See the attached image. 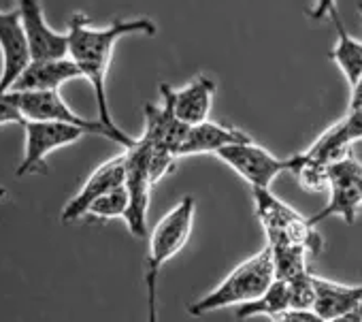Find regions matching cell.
<instances>
[{
  "mask_svg": "<svg viewBox=\"0 0 362 322\" xmlns=\"http://www.w3.org/2000/svg\"><path fill=\"white\" fill-rule=\"evenodd\" d=\"M128 35H156V24L147 18L136 20H115L107 28H92L86 13H75L69 22V56L81 69V75L90 81L96 96L98 120L109 128L122 130L109 109L107 100V73L111 67V56L119 39Z\"/></svg>",
  "mask_w": 362,
  "mask_h": 322,
  "instance_id": "cell-1",
  "label": "cell"
},
{
  "mask_svg": "<svg viewBox=\"0 0 362 322\" xmlns=\"http://www.w3.org/2000/svg\"><path fill=\"white\" fill-rule=\"evenodd\" d=\"M197 214L194 197H184L179 203L160 218L149 235L147 260H145V284H147V305H149V320H158L156 309V294H158V277L162 267L181 252L192 235Z\"/></svg>",
  "mask_w": 362,
  "mask_h": 322,
  "instance_id": "cell-2",
  "label": "cell"
},
{
  "mask_svg": "<svg viewBox=\"0 0 362 322\" xmlns=\"http://www.w3.org/2000/svg\"><path fill=\"white\" fill-rule=\"evenodd\" d=\"M275 280V265L273 254L267 243L264 250L243 260L239 267H235L211 292L201 297L197 303L188 307V314L192 316H205L224 307H239L243 303H250L258 299Z\"/></svg>",
  "mask_w": 362,
  "mask_h": 322,
  "instance_id": "cell-3",
  "label": "cell"
},
{
  "mask_svg": "<svg viewBox=\"0 0 362 322\" xmlns=\"http://www.w3.org/2000/svg\"><path fill=\"white\" fill-rule=\"evenodd\" d=\"M258 220L267 233V243L305 246L309 254H317L324 246L322 237L309 218L300 216L288 203L277 199L271 188H252Z\"/></svg>",
  "mask_w": 362,
  "mask_h": 322,
  "instance_id": "cell-4",
  "label": "cell"
},
{
  "mask_svg": "<svg viewBox=\"0 0 362 322\" xmlns=\"http://www.w3.org/2000/svg\"><path fill=\"white\" fill-rule=\"evenodd\" d=\"M13 92V90H11ZM18 98V105L26 120H39V122H64L83 128L88 134L105 137L119 147L134 145V137H130L124 130L109 128L103 120H88L79 113H75L60 96V90H45V92H13Z\"/></svg>",
  "mask_w": 362,
  "mask_h": 322,
  "instance_id": "cell-5",
  "label": "cell"
},
{
  "mask_svg": "<svg viewBox=\"0 0 362 322\" xmlns=\"http://www.w3.org/2000/svg\"><path fill=\"white\" fill-rule=\"evenodd\" d=\"M216 156L237 171V176H241L252 188H271L275 178L292 173L296 167V154L290 158H277L252 139L226 145Z\"/></svg>",
  "mask_w": 362,
  "mask_h": 322,
  "instance_id": "cell-6",
  "label": "cell"
},
{
  "mask_svg": "<svg viewBox=\"0 0 362 322\" xmlns=\"http://www.w3.org/2000/svg\"><path fill=\"white\" fill-rule=\"evenodd\" d=\"M24 130H26V145H24V158L16 171L18 178L45 171V158L52 151L77 143L83 134H88L83 128L73 124L39 122V120H26Z\"/></svg>",
  "mask_w": 362,
  "mask_h": 322,
  "instance_id": "cell-7",
  "label": "cell"
},
{
  "mask_svg": "<svg viewBox=\"0 0 362 322\" xmlns=\"http://www.w3.org/2000/svg\"><path fill=\"white\" fill-rule=\"evenodd\" d=\"M330 171V186H328V203L324 209H320L311 220V224H320L322 220L330 216L343 218L347 224L356 222V214L362 205V195H360V178H362V165L351 156H345L337 163L328 165Z\"/></svg>",
  "mask_w": 362,
  "mask_h": 322,
  "instance_id": "cell-8",
  "label": "cell"
},
{
  "mask_svg": "<svg viewBox=\"0 0 362 322\" xmlns=\"http://www.w3.org/2000/svg\"><path fill=\"white\" fill-rule=\"evenodd\" d=\"M124 154H126V188L130 197V205L124 220L134 237H145L151 188L156 186L147 167V149L141 143V139H136L134 145L124 149Z\"/></svg>",
  "mask_w": 362,
  "mask_h": 322,
  "instance_id": "cell-9",
  "label": "cell"
},
{
  "mask_svg": "<svg viewBox=\"0 0 362 322\" xmlns=\"http://www.w3.org/2000/svg\"><path fill=\"white\" fill-rule=\"evenodd\" d=\"M0 54H3V73H0V92H9L16 79L33 62L28 37L22 24L20 9L0 11Z\"/></svg>",
  "mask_w": 362,
  "mask_h": 322,
  "instance_id": "cell-10",
  "label": "cell"
},
{
  "mask_svg": "<svg viewBox=\"0 0 362 322\" xmlns=\"http://www.w3.org/2000/svg\"><path fill=\"white\" fill-rule=\"evenodd\" d=\"M18 9L28 37L33 60H52L69 56V33H56L47 24L41 0H18Z\"/></svg>",
  "mask_w": 362,
  "mask_h": 322,
  "instance_id": "cell-11",
  "label": "cell"
},
{
  "mask_svg": "<svg viewBox=\"0 0 362 322\" xmlns=\"http://www.w3.org/2000/svg\"><path fill=\"white\" fill-rule=\"evenodd\" d=\"M362 141V107H347V113L326 128L303 154L320 163H337V160L351 156V145Z\"/></svg>",
  "mask_w": 362,
  "mask_h": 322,
  "instance_id": "cell-12",
  "label": "cell"
},
{
  "mask_svg": "<svg viewBox=\"0 0 362 322\" xmlns=\"http://www.w3.org/2000/svg\"><path fill=\"white\" fill-rule=\"evenodd\" d=\"M126 182V154L122 151L119 156H113L107 163H103L81 186V190L66 203V207L62 209V222H75L79 218H83L88 214V207L105 192H109L111 188L119 186Z\"/></svg>",
  "mask_w": 362,
  "mask_h": 322,
  "instance_id": "cell-13",
  "label": "cell"
},
{
  "mask_svg": "<svg viewBox=\"0 0 362 322\" xmlns=\"http://www.w3.org/2000/svg\"><path fill=\"white\" fill-rule=\"evenodd\" d=\"M160 94H162V105H145V130L141 139L153 147H162L179 156L181 143H184L190 126L175 115L170 98L162 86H160Z\"/></svg>",
  "mask_w": 362,
  "mask_h": 322,
  "instance_id": "cell-14",
  "label": "cell"
},
{
  "mask_svg": "<svg viewBox=\"0 0 362 322\" xmlns=\"http://www.w3.org/2000/svg\"><path fill=\"white\" fill-rule=\"evenodd\" d=\"M83 77L77 62L66 58H52V60H33L24 73L11 86L13 92H45V90H60L66 81Z\"/></svg>",
  "mask_w": 362,
  "mask_h": 322,
  "instance_id": "cell-15",
  "label": "cell"
},
{
  "mask_svg": "<svg viewBox=\"0 0 362 322\" xmlns=\"http://www.w3.org/2000/svg\"><path fill=\"white\" fill-rule=\"evenodd\" d=\"M160 86L166 90L175 115L184 124L194 126V124L209 120L214 96H216V84L209 77H197L181 90H173L166 84H160Z\"/></svg>",
  "mask_w": 362,
  "mask_h": 322,
  "instance_id": "cell-16",
  "label": "cell"
},
{
  "mask_svg": "<svg viewBox=\"0 0 362 322\" xmlns=\"http://www.w3.org/2000/svg\"><path fill=\"white\" fill-rule=\"evenodd\" d=\"M252 137L235 126L218 124L211 120H205L201 124H194L188 128V134L181 143L179 158L181 156H201V154H218L222 147L250 141Z\"/></svg>",
  "mask_w": 362,
  "mask_h": 322,
  "instance_id": "cell-17",
  "label": "cell"
},
{
  "mask_svg": "<svg viewBox=\"0 0 362 322\" xmlns=\"http://www.w3.org/2000/svg\"><path fill=\"white\" fill-rule=\"evenodd\" d=\"M315 282V305L313 309L320 314L324 322H345L347 316L362 301V286H343L330 282L326 277L313 275Z\"/></svg>",
  "mask_w": 362,
  "mask_h": 322,
  "instance_id": "cell-18",
  "label": "cell"
},
{
  "mask_svg": "<svg viewBox=\"0 0 362 322\" xmlns=\"http://www.w3.org/2000/svg\"><path fill=\"white\" fill-rule=\"evenodd\" d=\"M330 20L334 22V28H337V43H334V50L330 52V58L341 69V73L345 75L351 88L362 75V43L345 30L337 11L330 13Z\"/></svg>",
  "mask_w": 362,
  "mask_h": 322,
  "instance_id": "cell-19",
  "label": "cell"
},
{
  "mask_svg": "<svg viewBox=\"0 0 362 322\" xmlns=\"http://www.w3.org/2000/svg\"><path fill=\"white\" fill-rule=\"evenodd\" d=\"M290 307V292H288V282L284 280H273V284L254 301L243 303L237 307V318L239 320H247V318H256V316H267V318H275L277 314H281L284 309Z\"/></svg>",
  "mask_w": 362,
  "mask_h": 322,
  "instance_id": "cell-20",
  "label": "cell"
},
{
  "mask_svg": "<svg viewBox=\"0 0 362 322\" xmlns=\"http://www.w3.org/2000/svg\"><path fill=\"white\" fill-rule=\"evenodd\" d=\"M275 265V277L290 282L292 277L309 271L307 269V254L309 250L305 246L296 243H269Z\"/></svg>",
  "mask_w": 362,
  "mask_h": 322,
  "instance_id": "cell-21",
  "label": "cell"
},
{
  "mask_svg": "<svg viewBox=\"0 0 362 322\" xmlns=\"http://www.w3.org/2000/svg\"><path fill=\"white\" fill-rule=\"evenodd\" d=\"M300 184V188L309 190V192H322L328 190L330 186V171L326 163H320V160L307 158L303 151L296 154V167L292 171Z\"/></svg>",
  "mask_w": 362,
  "mask_h": 322,
  "instance_id": "cell-22",
  "label": "cell"
},
{
  "mask_svg": "<svg viewBox=\"0 0 362 322\" xmlns=\"http://www.w3.org/2000/svg\"><path fill=\"white\" fill-rule=\"evenodd\" d=\"M128 205H130V197H128V188H126V182L111 188L109 192L100 195L90 207H88V214L90 218H96V220H113V218H122L126 216L128 212Z\"/></svg>",
  "mask_w": 362,
  "mask_h": 322,
  "instance_id": "cell-23",
  "label": "cell"
},
{
  "mask_svg": "<svg viewBox=\"0 0 362 322\" xmlns=\"http://www.w3.org/2000/svg\"><path fill=\"white\" fill-rule=\"evenodd\" d=\"M288 292H290V307H300V309H313L315 305V282L313 273L305 271L288 282Z\"/></svg>",
  "mask_w": 362,
  "mask_h": 322,
  "instance_id": "cell-24",
  "label": "cell"
},
{
  "mask_svg": "<svg viewBox=\"0 0 362 322\" xmlns=\"http://www.w3.org/2000/svg\"><path fill=\"white\" fill-rule=\"evenodd\" d=\"M0 124H26V117L11 90L0 92Z\"/></svg>",
  "mask_w": 362,
  "mask_h": 322,
  "instance_id": "cell-25",
  "label": "cell"
},
{
  "mask_svg": "<svg viewBox=\"0 0 362 322\" xmlns=\"http://www.w3.org/2000/svg\"><path fill=\"white\" fill-rule=\"evenodd\" d=\"M273 322H324L315 309H300V307H288L281 314L273 318Z\"/></svg>",
  "mask_w": 362,
  "mask_h": 322,
  "instance_id": "cell-26",
  "label": "cell"
},
{
  "mask_svg": "<svg viewBox=\"0 0 362 322\" xmlns=\"http://www.w3.org/2000/svg\"><path fill=\"white\" fill-rule=\"evenodd\" d=\"M332 11H337L334 0H315L313 9L309 11V18L311 20H324V18H330Z\"/></svg>",
  "mask_w": 362,
  "mask_h": 322,
  "instance_id": "cell-27",
  "label": "cell"
},
{
  "mask_svg": "<svg viewBox=\"0 0 362 322\" xmlns=\"http://www.w3.org/2000/svg\"><path fill=\"white\" fill-rule=\"evenodd\" d=\"M358 9L362 13V3H358ZM351 107H362V75L360 79L351 86V92H349V109Z\"/></svg>",
  "mask_w": 362,
  "mask_h": 322,
  "instance_id": "cell-28",
  "label": "cell"
},
{
  "mask_svg": "<svg viewBox=\"0 0 362 322\" xmlns=\"http://www.w3.org/2000/svg\"><path fill=\"white\" fill-rule=\"evenodd\" d=\"M5 195H7V190H5V188H0V199H5Z\"/></svg>",
  "mask_w": 362,
  "mask_h": 322,
  "instance_id": "cell-29",
  "label": "cell"
},
{
  "mask_svg": "<svg viewBox=\"0 0 362 322\" xmlns=\"http://www.w3.org/2000/svg\"><path fill=\"white\" fill-rule=\"evenodd\" d=\"M360 195H362V178H360Z\"/></svg>",
  "mask_w": 362,
  "mask_h": 322,
  "instance_id": "cell-30",
  "label": "cell"
}]
</instances>
